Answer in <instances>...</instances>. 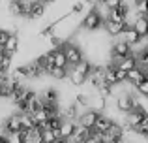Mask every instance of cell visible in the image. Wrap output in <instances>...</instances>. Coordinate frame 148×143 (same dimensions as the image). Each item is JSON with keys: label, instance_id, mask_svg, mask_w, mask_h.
<instances>
[{"label": "cell", "instance_id": "cell-1", "mask_svg": "<svg viewBox=\"0 0 148 143\" xmlns=\"http://www.w3.org/2000/svg\"><path fill=\"white\" fill-rule=\"evenodd\" d=\"M103 15L99 13L98 8H92L90 11H88L86 15H84V19L81 21V28L86 30V32H96L98 28H101L103 26Z\"/></svg>", "mask_w": 148, "mask_h": 143}, {"label": "cell", "instance_id": "cell-2", "mask_svg": "<svg viewBox=\"0 0 148 143\" xmlns=\"http://www.w3.org/2000/svg\"><path fill=\"white\" fill-rule=\"evenodd\" d=\"M64 53H66V57H68V62H69V68H73L79 60H83L84 59V55H83V49H81V45L77 44L75 40H71V38H68V40L64 41Z\"/></svg>", "mask_w": 148, "mask_h": 143}, {"label": "cell", "instance_id": "cell-3", "mask_svg": "<svg viewBox=\"0 0 148 143\" xmlns=\"http://www.w3.org/2000/svg\"><path fill=\"white\" fill-rule=\"evenodd\" d=\"M116 107H118L120 113H127V111L135 109V107H141V102L131 92H120L118 98H116Z\"/></svg>", "mask_w": 148, "mask_h": 143}, {"label": "cell", "instance_id": "cell-4", "mask_svg": "<svg viewBox=\"0 0 148 143\" xmlns=\"http://www.w3.org/2000/svg\"><path fill=\"white\" fill-rule=\"evenodd\" d=\"M120 38H124V40L127 41V44L131 45V47H135L137 44H141V34L135 30V26L133 25H130V23H126L124 25V30H122V34H120Z\"/></svg>", "mask_w": 148, "mask_h": 143}, {"label": "cell", "instance_id": "cell-5", "mask_svg": "<svg viewBox=\"0 0 148 143\" xmlns=\"http://www.w3.org/2000/svg\"><path fill=\"white\" fill-rule=\"evenodd\" d=\"M98 115H99V111H96V109H92V107H88V109L81 111V115H79V119H77V122H81V124H84V126H88V128H92V126H94V122H96V119H98Z\"/></svg>", "mask_w": 148, "mask_h": 143}, {"label": "cell", "instance_id": "cell-6", "mask_svg": "<svg viewBox=\"0 0 148 143\" xmlns=\"http://www.w3.org/2000/svg\"><path fill=\"white\" fill-rule=\"evenodd\" d=\"M148 77V72L145 70L143 66H135V68H131L130 72H127V83H131L135 87V85H139L143 79H146Z\"/></svg>", "mask_w": 148, "mask_h": 143}, {"label": "cell", "instance_id": "cell-7", "mask_svg": "<svg viewBox=\"0 0 148 143\" xmlns=\"http://www.w3.org/2000/svg\"><path fill=\"white\" fill-rule=\"evenodd\" d=\"M19 47H21V40H19V34L17 32H11L10 38L6 40V44H4V53H8V55L13 57L15 53L19 51Z\"/></svg>", "mask_w": 148, "mask_h": 143}, {"label": "cell", "instance_id": "cell-8", "mask_svg": "<svg viewBox=\"0 0 148 143\" xmlns=\"http://www.w3.org/2000/svg\"><path fill=\"white\" fill-rule=\"evenodd\" d=\"M103 28H105V34H107V36L118 38L120 34H122V30H124V25L112 21V19H105V21H103Z\"/></svg>", "mask_w": 148, "mask_h": 143}, {"label": "cell", "instance_id": "cell-9", "mask_svg": "<svg viewBox=\"0 0 148 143\" xmlns=\"http://www.w3.org/2000/svg\"><path fill=\"white\" fill-rule=\"evenodd\" d=\"M45 13H47V8H45V2L38 0V2H32V8H30L28 13V21H36V19H43Z\"/></svg>", "mask_w": 148, "mask_h": 143}, {"label": "cell", "instance_id": "cell-10", "mask_svg": "<svg viewBox=\"0 0 148 143\" xmlns=\"http://www.w3.org/2000/svg\"><path fill=\"white\" fill-rule=\"evenodd\" d=\"M111 124H112V119L101 111V113L98 115V119H96V122H94V126H92V128H94L96 132L103 134V132H107V130H109V126H111Z\"/></svg>", "mask_w": 148, "mask_h": 143}, {"label": "cell", "instance_id": "cell-11", "mask_svg": "<svg viewBox=\"0 0 148 143\" xmlns=\"http://www.w3.org/2000/svg\"><path fill=\"white\" fill-rule=\"evenodd\" d=\"M68 81L73 85V87H83L84 83L88 81V75H84V73H81L79 70H75V68H69V75H68Z\"/></svg>", "mask_w": 148, "mask_h": 143}, {"label": "cell", "instance_id": "cell-12", "mask_svg": "<svg viewBox=\"0 0 148 143\" xmlns=\"http://www.w3.org/2000/svg\"><path fill=\"white\" fill-rule=\"evenodd\" d=\"M75 124L77 121H73V119H62V124H60V136H62V141L68 140L69 136L73 134V130H75Z\"/></svg>", "mask_w": 148, "mask_h": 143}, {"label": "cell", "instance_id": "cell-13", "mask_svg": "<svg viewBox=\"0 0 148 143\" xmlns=\"http://www.w3.org/2000/svg\"><path fill=\"white\" fill-rule=\"evenodd\" d=\"M47 75H49V77H53V79H56V81H64V79H68V75H69V68L51 66V68H49V72H47Z\"/></svg>", "mask_w": 148, "mask_h": 143}, {"label": "cell", "instance_id": "cell-14", "mask_svg": "<svg viewBox=\"0 0 148 143\" xmlns=\"http://www.w3.org/2000/svg\"><path fill=\"white\" fill-rule=\"evenodd\" d=\"M133 26H135V30L141 34V38H148V19H146V15H137V19L133 21Z\"/></svg>", "mask_w": 148, "mask_h": 143}, {"label": "cell", "instance_id": "cell-15", "mask_svg": "<svg viewBox=\"0 0 148 143\" xmlns=\"http://www.w3.org/2000/svg\"><path fill=\"white\" fill-rule=\"evenodd\" d=\"M135 66H139V62H137V55H135L133 51L118 62V68H122V70H126V72H130L131 68H135Z\"/></svg>", "mask_w": 148, "mask_h": 143}, {"label": "cell", "instance_id": "cell-16", "mask_svg": "<svg viewBox=\"0 0 148 143\" xmlns=\"http://www.w3.org/2000/svg\"><path fill=\"white\" fill-rule=\"evenodd\" d=\"M92 66H94V62H90L88 59H83V60H79V62L75 64V70H79L81 73H84V75H88L90 73V70H92Z\"/></svg>", "mask_w": 148, "mask_h": 143}, {"label": "cell", "instance_id": "cell-17", "mask_svg": "<svg viewBox=\"0 0 148 143\" xmlns=\"http://www.w3.org/2000/svg\"><path fill=\"white\" fill-rule=\"evenodd\" d=\"M105 19H112V21L120 23V25H126V23H127V15L120 13L118 10H109V15H107Z\"/></svg>", "mask_w": 148, "mask_h": 143}, {"label": "cell", "instance_id": "cell-18", "mask_svg": "<svg viewBox=\"0 0 148 143\" xmlns=\"http://www.w3.org/2000/svg\"><path fill=\"white\" fill-rule=\"evenodd\" d=\"M135 11H137V15H146L148 13V0H135Z\"/></svg>", "mask_w": 148, "mask_h": 143}, {"label": "cell", "instance_id": "cell-19", "mask_svg": "<svg viewBox=\"0 0 148 143\" xmlns=\"http://www.w3.org/2000/svg\"><path fill=\"white\" fill-rule=\"evenodd\" d=\"M135 132H137L141 137H148V117L143 119V121H141V124H139L137 128H135Z\"/></svg>", "mask_w": 148, "mask_h": 143}, {"label": "cell", "instance_id": "cell-20", "mask_svg": "<svg viewBox=\"0 0 148 143\" xmlns=\"http://www.w3.org/2000/svg\"><path fill=\"white\" fill-rule=\"evenodd\" d=\"M135 88H137V92L141 96H146V98H148V77H146V79H143L139 85H135Z\"/></svg>", "mask_w": 148, "mask_h": 143}, {"label": "cell", "instance_id": "cell-21", "mask_svg": "<svg viewBox=\"0 0 148 143\" xmlns=\"http://www.w3.org/2000/svg\"><path fill=\"white\" fill-rule=\"evenodd\" d=\"M116 81H118V83L127 81V72L122 70V68H118V64H116Z\"/></svg>", "mask_w": 148, "mask_h": 143}, {"label": "cell", "instance_id": "cell-22", "mask_svg": "<svg viewBox=\"0 0 148 143\" xmlns=\"http://www.w3.org/2000/svg\"><path fill=\"white\" fill-rule=\"evenodd\" d=\"M84 6H86V4H84L83 0H81V2H75V4H73V6H71V13H73V15L81 13V11L84 10Z\"/></svg>", "mask_w": 148, "mask_h": 143}, {"label": "cell", "instance_id": "cell-23", "mask_svg": "<svg viewBox=\"0 0 148 143\" xmlns=\"http://www.w3.org/2000/svg\"><path fill=\"white\" fill-rule=\"evenodd\" d=\"M86 143H101V134L96 132V130L92 128V134H90V137H88Z\"/></svg>", "mask_w": 148, "mask_h": 143}, {"label": "cell", "instance_id": "cell-24", "mask_svg": "<svg viewBox=\"0 0 148 143\" xmlns=\"http://www.w3.org/2000/svg\"><path fill=\"white\" fill-rule=\"evenodd\" d=\"M120 2H122V0H105V6H107L109 10H114V8H118Z\"/></svg>", "mask_w": 148, "mask_h": 143}, {"label": "cell", "instance_id": "cell-25", "mask_svg": "<svg viewBox=\"0 0 148 143\" xmlns=\"http://www.w3.org/2000/svg\"><path fill=\"white\" fill-rule=\"evenodd\" d=\"M84 4H86V6H96V4H98V0H83Z\"/></svg>", "mask_w": 148, "mask_h": 143}, {"label": "cell", "instance_id": "cell-26", "mask_svg": "<svg viewBox=\"0 0 148 143\" xmlns=\"http://www.w3.org/2000/svg\"><path fill=\"white\" fill-rule=\"evenodd\" d=\"M2 72H6V70H4V62H2V53H0V73H2Z\"/></svg>", "mask_w": 148, "mask_h": 143}, {"label": "cell", "instance_id": "cell-27", "mask_svg": "<svg viewBox=\"0 0 148 143\" xmlns=\"http://www.w3.org/2000/svg\"><path fill=\"white\" fill-rule=\"evenodd\" d=\"M41 2H45V4H51V2H54V0H41Z\"/></svg>", "mask_w": 148, "mask_h": 143}, {"label": "cell", "instance_id": "cell-28", "mask_svg": "<svg viewBox=\"0 0 148 143\" xmlns=\"http://www.w3.org/2000/svg\"><path fill=\"white\" fill-rule=\"evenodd\" d=\"M146 19H148V13H146Z\"/></svg>", "mask_w": 148, "mask_h": 143}]
</instances>
